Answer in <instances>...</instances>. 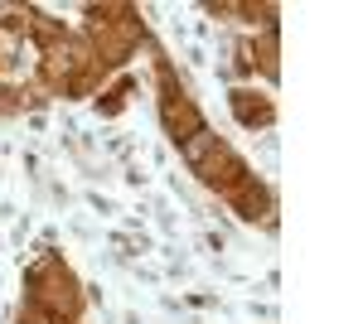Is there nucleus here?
Here are the masks:
<instances>
[{
  "label": "nucleus",
  "instance_id": "obj_3",
  "mask_svg": "<svg viewBox=\"0 0 363 324\" xmlns=\"http://www.w3.org/2000/svg\"><path fill=\"white\" fill-rule=\"evenodd\" d=\"M228 199L238 203V213H242V218H267V213H272V194L262 189L257 179H242V184L228 194Z\"/></svg>",
  "mask_w": 363,
  "mask_h": 324
},
{
  "label": "nucleus",
  "instance_id": "obj_1",
  "mask_svg": "<svg viewBox=\"0 0 363 324\" xmlns=\"http://www.w3.org/2000/svg\"><path fill=\"white\" fill-rule=\"evenodd\" d=\"M29 305H34V310H44V315L58 320V324L78 315V305H83L78 281L68 276V267H63L58 257H44L39 267L29 271Z\"/></svg>",
  "mask_w": 363,
  "mask_h": 324
},
{
  "label": "nucleus",
  "instance_id": "obj_2",
  "mask_svg": "<svg viewBox=\"0 0 363 324\" xmlns=\"http://www.w3.org/2000/svg\"><path fill=\"white\" fill-rule=\"evenodd\" d=\"M160 116H165L169 135L184 145L189 135L203 131V116H199V107L184 97V87H174V78H169V68H160Z\"/></svg>",
  "mask_w": 363,
  "mask_h": 324
},
{
  "label": "nucleus",
  "instance_id": "obj_4",
  "mask_svg": "<svg viewBox=\"0 0 363 324\" xmlns=\"http://www.w3.org/2000/svg\"><path fill=\"white\" fill-rule=\"evenodd\" d=\"M233 111H238L242 126H267V121H272V107H267L257 92H233Z\"/></svg>",
  "mask_w": 363,
  "mask_h": 324
}]
</instances>
